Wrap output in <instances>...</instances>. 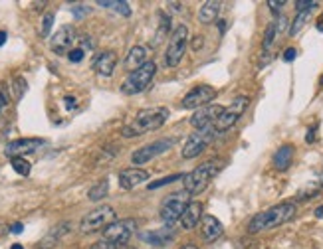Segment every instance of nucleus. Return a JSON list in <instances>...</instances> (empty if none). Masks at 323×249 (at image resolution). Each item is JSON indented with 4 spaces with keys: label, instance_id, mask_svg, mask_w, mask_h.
I'll list each match as a JSON object with an SVG mask.
<instances>
[{
    "label": "nucleus",
    "instance_id": "nucleus-1",
    "mask_svg": "<svg viewBox=\"0 0 323 249\" xmlns=\"http://www.w3.org/2000/svg\"><path fill=\"white\" fill-rule=\"evenodd\" d=\"M297 214V208L293 202H282V204H276L264 212L256 214L254 218L248 221V231L250 233H260V231H268V229H274L278 225H284L288 223L290 219H293V216Z\"/></svg>",
    "mask_w": 323,
    "mask_h": 249
},
{
    "label": "nucleus",
    "instance_id": "nucleus-2",
    "mask_svg": "<svg viewBox=\"0 0 323 249\" xmlns=\"http://www.w3.org/2000/svg\"><path fill=\"white\" fill-rule=\"evenodd\" d=\"M169 119V109L165 107H151V109H141L129 125H125L121 129V135L125 139H133V137H141L145 133L157 131Z\"/></svg>",
    "mask_w": 323,
    "mask_h": 249
},
{
    "label": "nucleus",
    "instance_id": "nucleus-3",
    "mask_svg": "<svg viewBox=\"0 0 323 249\" xmlns=\"http://www.w3.org/2000/svg\"><path fill=\"white\" fill-rule=\"evenodd\" d=\"M220 168H222V160L212 158V160L202 162L200 166H196L194 170H191V172L183 178V180H185V190H187L191 196H196V194L204 192L206 186L212 182V178L220 172Z\"/></svg>",
    "mask_w": 323,
    "mask_h": 249
},
{
    "label": "nucleus",
    "instance_id": "nucleus-4",
    "mask_svg": "<svg viewBox=\"0 0 323 249\" xmlns=\"http://www.w3.org/2000/svg\"><path fill=\"white\" fill-rule=\"evenodd\" d=\"M155 73H157V63L147 62L145 65H141L139 69L129 71V75L125 77V81L121 85V91L125 95L143 93L151 85V81L155 79Z\"/></svg>",
    "mask_w": 323,
    "mask_h": 249
},
{
    "label": "nucleus",
    "instance_id": "nucleus-5",
    "mask_svg": "<svg viewBox=\"0 0 323 249\" xmlns=\"http://www.w3.org/2000/svg\"><path fill=\"white\" fill-rule=\"evenodd\" d=\"M187 46H189V28L185 24H179L173 30L171 38H169L167 52H165V63L169 67H177L179 63L183 62V58H185Z\"/></svg>",
    "mask_w": 323,
    "mask_h": 249
},
{
    "label": "nucleus",
    "instance_id": "nucleus-6",
    "mask_svg": "<svg viewBox=\"0 0 323 249\" xmlns=\"http://www.w3.org/2000/svg\"><path fill=\"white\" fill-rule=\"evenodd\" d=\"M216 135H218V131L214 129V125L194 131L193 135L187 139V143H185V147H183V151H181L183 158H185V160H193V158H196L200 153H204V149L214 141Z\"/></svg>",
    "mask_w": 323,
    "mask_h": 249
},
{
    "label": "nucleus",
    "instance_id": "nucleus-7",
    "mask_svg": "<svg viewBox=\"0 0 323 249\" xmlns=\"http://www.w3.org/2000/svg\"><path fill=\"white\" fill-rule=\"evenodd\" d=\"M189 192L187 190H181V192H173L171 196H167L161 204V219L167 225H173L175 221H179L183 212L187 210V206L191 204L189 202Z\"/></svg>",
    "mask_w": 323,
    "mask_h": 249
},
{
    "label": "nucleus",
    "instance_id": "nucleus-8",
    "mask_svg": "<svg viewBox=\"0 0 323 249\" xmlns=\"http://www.w3.org/2000/svg\"><path fill=\"white\" fill-rule=\"evenodd\" d=\"M115 210L111 208V206H99L96 210H92V212H88L82 221H79V229L84 231V233H94V231H99L101 227H107L109 223H113L115 221Z\"/></svg>",
    "mask_w": 323,
    "mask_h": 249
},
{
    "label": "nucleus",
    "instance_id": "nucleus-9",
    "mask_svg": "<svg viewBox=\"0 0 323 249\" xmlns=\"http://www.w3.org/2000/svg\"><path fill=\"white\" fill-rule=\"evenodd\" d=\"M248 103H250V99L246 97V95H238L228 107H224V111H222V115L216 119V123H214V129L218 131V133H224L228 129H232L234 125L238 123V119L244 115V111L248 109Z\"/></svg>",
    "mask_w": 323,
    "mask_h": 249
},
{
    "label": "nucleus",
    "instance_id": "nucleus-10",
    "mask_svg": "<svg viewBox=\"0 0 323 249\" xmlns=\"http://www.w3.org/2000/svg\"><path fill=\"white\" fill-rule=\"evenodd\" d=\"M135 229H137L135 219H115L103 229V239L111 241L113 245H121V243H127V239L135 233Z\"/></svg>",
    "mask_w": 323,
    "mask_h": 249
},
{
    "label": "nucleus",
    "instance_id": "nucleus-11",
    "mask_svg": "<svg viewBox=\"0 0 323 249\" xmlns=\"http://www.w3.org/2000/svg\"><path fill=\"white\" fill-rule=\"evenodd\" d=\"M171 147H173V141H169V139H161V141L149 143V145H145V147L137 149V151H135V153L131 155V162H133L135 166L147 164L149 160H153V158L161 156L163 153H167V151H169Z\"/></svg>",
    "mask_w": 323,
    "mask_h": 249
},
{
    "label": "nucleus",
    "instance_id": "nucleus-12",
    "mask_svg": "<svg viewBox=\"0 0 323 249\" xmlns=\"http://www.w3.org/2000/svg\"><path fill=\"white\" fill-rule=\"evenodd\" d=\"M216 97V89L210 85H194L189 93L183 97L181 105L183 109H200L204 105H210V101Z\"/></svg>",
    "mask_w": 323,
    "mask_h": 249
},
{
    "label": "nucleus",
    "instance_id": "nucleus-13",
    "mask_svg": "<svg viewBox=\"0 0 323 249\" xmlns=\"http://www.w3.org/2000/svg\"><path fill=\"white\" fill-rule=\"evenodd\" d=\"M75 38H77V36H75V28H73L71 24H64L60 30L52 36V40H50V48H52V52H54V54H58V56H65V54H69V52L73 50Z\"/></svg>",
    "mask_w": 323,
    "mask_h": 249
},
{
    "label": "nucleus",
    "instance_id": "nucleus-14",
    "mask_svg": "<svg viewBox=\"0 0 323 249\" xmlns=\"http://www.w3.org/2000/svg\"><path fill=\"white\" fill-rule=\"evenodd\" d=\"M46 145L44 139H16V141H10L4 149V155L10 156V158H22L26 155H32L38 149H42Z\"/></svg>",
    "mask_w": 323,
    "mask_h": 249
},
{
    "label": "nucleus",
    "instance_id": "nucleus-15",
    "mask_svg": "<svg viewBox=\"0 0 323 249\" xmlns=\"http://www.w3.org/2000/svg\"><path fill=\"white\" fill-rule=\"evenodd\" d=\"M222 111H224V107H222V105H218V103L204 105V107L196 109V111L193 113V117H191V125H193L196 131H198V129H204V127H210V125L216 123V119L222 115Z\"/></svg>",
    "mask_w": 323,
    "mask_h": 249
},
{
    "label": "nucleus",
    "instance_id": "nucleus-16",
    "mask_svg": "<svg viewBox=\"0 0 323 249\" xmlns=\"http://www.w3.org/2000/svg\"><path fill=\"white\" fill-rule=\"evenodd\" d=\"M149 178V172L143 168H125L119 172V186L123 190H133Z\"/></svg>",
    "mask_w": 323,
    "mask_h": 249
},
{
    "label": "nucleus",
    "instance_id": "nucleus-17",
    "mask_svg": "<svg viewBox=\"0 0 323 249\" xmlns=\"http://www.w3.org/2000/svg\"><path fill=\"white\" fill-rule=\"evenodd\" d=\"M115 65H117V54L111 52V50L101 52L94 60V69L99 75H103V77H111L113 71H115Z\"/></svg>",
    "mask_w": 323,
    "mask_h": 249
},
{
    "label": "nucleus",
    "instance_id": "nucleus-18",
    "mask_svg": "<svg viewBox=\"0 0 323 249\" xmlns=\"http://www.w3.org/2000/svg\"><path fill=\"white\" fill-rule=\"evenodd\" d=\"M202 218V204L200 202H191L189 206H187V210L183 212V216H181V225H183V229H187V231H191L194 229L196 225H198V221Z\"/></svg>",
    "mask_w": 323,
    "mask_h": 249
},
{
    "label": "nucleus",
    "instance_id": "nucleus-19",
    "mask_svg": "<svg viewBox=\"0 0 323 249\" xmlns=\"http://www.w3.org/2000/svg\"><path fill=\"white\" fill-rule=\"evenodd\" d=\"M200 231H202V237L206 241H216L224 233V225L214 216H204L202 218V225H200Z\"/></svg>",
    "mask_w": 323,
    "mask_h": 249
},
{
    "label": "nucleus",
    "instance_id": "nucleus-20",
    "mask_svg": "<svg viewBox=\"0 0 323 249\" xmlns=\"http://www.w3.org/2000/svg\"><path fill=\"white\" fill-rule=\"evenodd\" d=\"M220 10H222V2H216V0L202 2L200 8H198V22L200 24H212L220 16Z\"/></svg>",
    "mask_w": 323,
    "mask_h": 249
},
{
    "label": "nucleus",
    "instance_id": "nucleus-21",
    "mask_svg": "<svg viewBox=\"0 0 323 249\" xmlns=\"http://www.w3.org/2000/svg\"><path fill=\"white\" fill-rule=\"evenodd\" d=\"M67 227H69V223L67 221H62V223H58L56 227H52L42 239H40V243L36 245L38 249H52L54 245H58V241L62 239L65 235V231H67Z\"/></svg>",
    "mask_w": 323,
    "mask_h": 249
},
{
    "label": "nucleus",
    "instance_id": "nucleus-22",
    "mask_svg": "<svg viewBox=\"0 0 323 249\" xmlns=\"http://www.w3.org/2000/svg\"><path fill=\"white\" fill-rule=\"evenodd\" d=\"M145 63H147V48L145 46H133L129 54H127V58H125V67L129 71H135Z\"/></svg>",
    "mask_w": 323,
    "mask_h": 249
},
{
    "label": "nucleus",
    "instance_id": "nucleus-23",
    "mask_svg": "<svg viewBox=\"0 0 323 249\" xmlns=\"http://www.w3.org/2000/svg\"><path fill=\"white\" fill-rule=\"evenodd\" d=\"M291 160H293V147L291 145H284L274 155V166L278 170H288L291 166Z\"/></svg>",
    "mask_w": 323,
    "mask_h": 249
},
{
    "label": "nucleus",
    "instance_id": "nucleus-24",
    "mask_svg": "<svg viewBox=\"0 0 323 249\" xmlns=\"http://www.w3.org/2000/svg\"><path fill=\"white\" fill-rule=\"evenodd\" d=\"M175 237V233L171 231V229H159V231H149V233H143L141 235V239L143 241H149V243H153V245H165L169 239H173Z\"/></svg>",
    "mask_w": 323,
    "mask_h": 249
},
{
    "label": "nucleus",
    "instance_id": "nucleus-25",
    "mask_svg": "<svg viewBox=\"0 0 323 249\" xmlns=\"http://www.w3.org/2000/svg\"><path fill=\"white\" fill-rule=\"evenodd\" d=\"M107 192H109V180H107V178H103V180H99V182H97L96 186L90 188L88 198H90L92 202H97V200L105 198V196H107Z\"/></svg>",
    "mask_w": 323,
    "mask_h": 249
},
{
    "label": "nucleus",
    "instance_id": "nucleus-26",
    "mask_svg": "<svg viewBox=\"0 0 323 249\" xmlns=\"http://www.w3.org/2000/svg\"><path fill=\"white\" fill-rule=\"evenodd\" d=\"M97 6H103V8H113L117 12H121L123 16H129L131 8L127 2H113V0H97Z\"/></svg>",
    "mask_w": 323,
    "mask_h": 249
},
{
    "label": "nucleus",
    "instance_id": "nucleus-27",
    "mask_svg": "<svg viewBox=\"0 0 323 249\" xmlns=\"http://www.w3.org/2000/svg\"><path fill=\"white\" fill-rule=\"evenodd\" d=\"M309 16H311V12H297V16L293 18V22H291L290 26V36H295V34H299V30L305 26V22L309 20Z\"/></svg>",
    "mask_w": 323,
    "mask_h": 249
},
{
    "label": "nucleus",
    "instance_id": "nucleus-28",
    "mask_svg": "<svg viewBox=\"0 0 323 249\" xmlns=\"http://www.w3.org/2000/svg\"><path fill=\"white\" fill-rule=\"evenodd\" d=\"M12 168H14V172H18L20 176H28L30 174V170H32V166H30V162L26 160V158H12Z\"/></svg>",
    "mask_w": 323,
    "mask_h": 249
},
{
    "label": "nucleus",
    "instance_id": "nucleus-29",
    "mask_svg": "<svg viewBox=\"0 0 323 249\" xmlns=\"http://www.w3.org/2000/svg\"><path fill=\"white\" fill-rule=\"evenodd\" d=\"M26 87H28V83H26V79L24 77H14V81H12V89H14V97L16 99H22V95L26 93Z\"/></svg>",
    "mask_w": 323,
    "mask_h": 249
},
{
    "label": "nucleus",
    "instance_id": "nucleus-30",
    "mask_svg": "<svg viewBox=\"0 0 323 249\" xmlns=\"http://www.w3.org/2000/svg\"><path fill=\"white\" fill-rule=\"evenodd\" d=\"M276 34H278L276 24H274V22H270V24H268V28H266V34H264V52H266V50H270V46H272V44H274V40H276Z\"/></svg>",
    "mask_w": 323,
    "mask_h": 249
},
{
    "label": "nucleus",
    "instance_id": "nucleus-31",
    "mask_svg": "<svg viewBox=\"0 0 323 249\" xmlns=\"http://www.w3.org/2000/svg\"><path fill=\"white\" fill-rule=\"evenodd\" d=\"M90 12H92V8H90L88 4H73V6H71V14H73L77 20L86 18Z\"/></svg>",
    "mask_w": 323,
    "mask_h": 249
},
{
    "label": "nucleus",
    "instance_id": "nucleus-32",
    "mask_svg": "<svg viewBox=\"0 0 323 249\" xmlns=\"http://www.w3.org/2000/svg\"><path fill=\"white\" fill-rule=\"evenodd\" d=\"M52 24H54V14H52V12H48V14L42 18L40 34H42V36H48V34H50V30H52Z\"/></svg>",
    "mask_w": 323,
    "mask_h": 249
},
{
    "label": "nucleus",
    "instance_id": "nucleus-33",
    "mask_svg": "<svg viewBox=\"0 0 323 249\" xmlns=\"http://www.w3.org/2000/svg\"><path fill=\"white\" fill-rule=\"evenodd\" d=\"M181 178H185V176H183V174H173V176H169V178H161V180H157V182H151V184H149V190H157V188L167 186L169 182H175V180H181Z\"/></svg>",
    "mask_w": 323,
    "mask_h": 249
},
{
    "label": "nucleus",
    "instance_id": "nucleus-34",
    "mask_svg": "<svg viewBox=\"0 0 323 249\" xmlns=\"http://www.w3.org/2000/svg\"><path fill=\"white\" fill-rule=\"evenodd\" d=\"M315 6H317V2H315V0H297V2H295L297 12H311Z\"/></svg>",
    "mask_w": 323,
    "mask_h": 249
},
{
    "label": "nucleus",
    "instance_id": "nucleus-35",
    "mask_svg": "<svg viewBox=\"0 0 323 249\" xmlns=\"http://www.w3.org/2000/svg\"><path fill=\"white\" fill-rule=\"evenodd\" d=\"M84 54H86V52H84L82 48H73V50L67 54V60H69V62H75V63L82 62V60H84Z\"/></svg>",
    "mask_w": 323,
    "mask_h": 249
},
{
    "label": "nucleus",
    "instance_id": "nucleus-36",
    "mask_svg": "<svg viewBox=\"0 0 323 249\" xmlns=\"http://www.w3.org/2000/svg\"><path fill=\"white\" fill-rule=\"evenodd\" d=\"M286 6L284 0H268V8L274 12V14H280V10Z\"/></svg>",
    "mask_w": 323,
    "mask_h": 249
},
{
    "label": "nucleus",
    "instance_id": "nucleus-37",
    "mask_svg": "<svg viewBox=\"0 0 323 249\" xmlns=\"http://www.w3.org/2000/svg\"><path fill=\"white\" fill-rule=\"evenodd\" d=\"M274 24H276V30H278V34H280V32H284L286 28H288V18H286V16H280Z\"/></svg>",
    "mask_w": 323,
    "mask_h": 249
},
{
    "label": "nucleus",
    "instance_id": "nucleus-38",
    "mask_svg": "<svg viewBox=\"0 0 323 249\" xmlns=\"http://www.w3.org/2000/svg\"><path fill=\"white\" fill-rule=\"evenodd\" d=\"M317 194V188H307V190H301L299 192V200H309L311 196Z\"/></svg>",
    "mask_w": 323,
    "mask_h": 249
},
{
    "label": "nucleus",
    "instance_id": "nucleus-39",
    "mask_svg": "<svg viewBox=\"0 0 323 249\" xmlns=\"http://www.w3.org/2000/svg\"><path fill=\"white\" fill-rule=\"evenodd\" d=\"M92 249H115V245L111 243V241H107V239H101V241H97L92 245Z\"/></svg>",
    "mask_w": 323,
    "mask_h": 249
},
{
    "label": "nucleus",
    "instance_id": "nucleus-40",
    "mask_svg": "<svg viewBox=\"0 0 323 249\" xmlns=\"http://www.w3.org/2000/svg\"><path fill=\"white\" fill-rule=\"evenodd\" d=\"M295 56H297V50H295V48H288V50L284 52V62H293Z\"/></svg>",
    "mask_w": 323,
    "mask_h": 249
},
{
    "label": "nucleus",
    "instance_id": "nucleus-41",
    "mask_svg": "<svg viewBox=\"0 0 323 249\" xmlns=\"http://www.w3.org/2000/svg\"><path fill=\"white\" fill-rule=\"evenodd\" d=\"M315 133H317V125L309 127V131H307V137H305V141H307V143H315Z\"/></svg>",
    "mask_w": 323,
    "mask_h": 249
},
{
    "label": "nucleus",
    "instance_id": "nucleus-42",
    "mask_svg": "<svg viewBox=\"0 0 323 249\" xmlns=\"http://www.w3.org/2000/svg\"><path fill=\"white\" fill-rule=\"evenodd\" d=\"M65 109H73L75 107V97H65Z\"/></svg>",
    "mask_w": 323,
    "mask_h": 249
},
{
    "label": "nucleus",
    "instance_id": "nucleus-43",
    "mask_svg": "<svg viewBox=\"0 0 323 249\" xmlns=\"http://www.w3.org/2000/svg\"><path fill=\"white\" fill-rule=\"evenodd\" d=\"M22 229H24V225H22V223H14V225H10V231H12V233H22Z\"/></svg>",
    "mask_w": 323,
    "mask_h": 249
},
{
    "label": "nucleus",
    "instance_id": "nucleus-44",
    "mask_svg": "<svg viewBox=\"0 0 323 249\" xmlns=\"http://www.w3.org/2000/svg\"><path fill=\"white\" fill-rule=\"evenodd\" d=\"M193 40H194V42H193V50L196 52L198 48H202V38H200V36H196V38H193Z\"/></svg>",
    "mask_w": 323,
    "mask_h": 249
},
{
    "label": "nucleus",
    "instance_id": "nucleus-45",
    "mask_svg": "<svg viewBox=\"0 0 323 249\" xmlns=\"http://www.w3.org/2000/svg\"><path fill=\"white\" fill-rule=\"evenodd\" d=\"M6 105H8V99H6V95L0 91V113L4 111V107H6Z\"/></svg>",
    "mask_w": 323,
    "mask_h": 249
},
{
    "label": "nucleus",
    "instance_id": "nucleus-46",
    "mask_svg": "<svg viewBox=\"0 0 323 249\" xmlns=\"http://www.w3.org/2000/svg\"><path fill=\"white\" fill-rule=\"evenodd\" d=\"M313 214H315V218L323 219V204L319 206V208H317V210H315V212H313Z\"/></svg>",
    "mask_w": 323,
    "mask_h": 249
},
{
    "label": "nucleus",
    "instance_id": "nucleus-47",
    "mask_svg": "<svg viewBox=\"0 0 323 249\" xmlns=\"http://www.w3.org/2000/svg\"><path fill=\"white\" fill-rule=\"evenodd\" d=\"M218 28H220V34H224V30H226V22H224V20H218Z\"/></svg>",
    "mask_w": 323,
    "mask_h": 249
},
{
    "label": "nucleus",
    "instance_id": "nucleus-48",
    "mask_svg": "<svg viewBox=\"0 0 323 249\" xmlns=\"http://www.w3.org/2000/svg\"><path fill=\"white\" fill-rule=\"evenodd\" d=\"M4 42H6V32H4V30H0V46H2Z\"/></svg>",
    "mask_w": 323,
    "mask_h": 249
},
{
    "label": "nucleus",
    "instance_id": "nucleus-49",
    "mask_svg": "<svg viewBox=\"0 0 323 249\" xmlns=\"http://www.w3.org/2000/svg\"><path fill=\"white\" fill-rule=\"evenodd\" d=\"M181 249H198V247H196L194 243H187V245H183Z\"/></svg>",
    "mask_w": 323,
    "mask_h": 249
},
{
    "label": "nucleus",
    "instance_id": "nucleus-50",
    "mask_svg": "<svg viewBox=\"0 0 323 249\" xmlns=\"http://www.w3.org/2000/svg\"><path fill=\"white\" fill-rule=\"evenodd\" d=\"M10 249H24V247H22L20 243H14V245H12V247H10Z\"/></svg>",
    "mask_w": 323,
    "mask_h": 249
},
{
    "label": "nucleus",
    "instance_id": "nucleus-51",
    "mask_svg": "<svg viewBox=\"0 0 323 249\" xmlns=\"http://www.w3.org/2000/svg\"><path fill=\"white\" fill-rule=\"evenodd\" d=\"M2 233H4V225L0 223V235H2Z\"/></svg>",
    "mask_w": 323,
    "mask_h": 249
},
{
    "label": "nucleus",
    "instance_id": "nucleus-52",
    "mask_svg": "<svg viewBox=\"0 0 323 249\" xmlns=\"http://www.w3.org/2000/svg\"><path fill=\"white\" fill-rule=\"evenodd\" d=\"M319 186H323V174L319 176Z\"/></svg>",
    "mask_w": 323,
    "mask_h": 249
},
{
    "label": "nucleus",
    "instance_id": "nucleus-53",
    "mask_svg": "<svg viewBox=\"0 0 323 249\" xmlns=\"http://www.w3.org/2000/svg\"><path fill=\"white\" fill-rule=\"evenodd\" d=\"M319 83H321V85H323V75H321V79H319Z\"/></svg>",
    "mask_w": 323,
    "mask_h": 249
}]
</instances>
